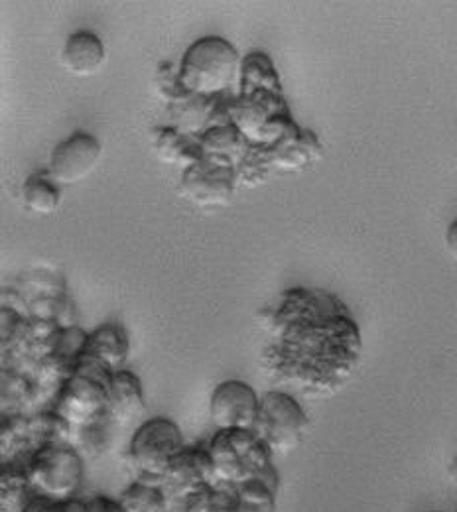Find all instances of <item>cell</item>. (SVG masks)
<instances>
[{
	"instance_id": "6da1fadb",
	"label": "cell",
	"mask_w": 457,
	"mask_h": 512,
	"mask_svg": "<svg viewBox=\"0 0 457 512\" xmlns=\"http://www.w3.org/2000/svg\"><path fill=\"white\" fill-rule=\"evenodd\" d=\"M266 365L304 396L327 398L349 383L363 341L347 306L324 290H288L272 314Z\"/></svg>"
},
{
	"instance_id": "7a4b0ae2",
	"label": "cell",
	"mask_w": 457,
	"mask_h": 512,
	"mask_svg": "<svg viewBox=\"0 0 457 512\" xmlns=\"http://www.w3.org/2000/svg\"><path fill=\"white\" fill-rule=\"evenodd\" d=\"M113 375L115 373H109L95 361L79 359L73 375L56 394L54 412L62 416L71 428H83L109 420V383Z\"/></svg>"
},
{
	"instance_id": "3957f363",
	"label": "cell",
	"mask_w": 457,
	"mask_h": 512,
	"mask_svg": "<svg viewBox=\"0 0 457 512\" xmlns=\"http://www.w3.org/2000/svg\"><path fill=\"white\" fill-rule=\"evenodd\" d=\"M22 463L36 497H44L52 503H64L75 499L81 489L85 475L83 455L71 444L36 449Z\"/></svg>"
},
{
	"instance_id": "277c9868",
	"label": "cell",
	"mask_w": 457,
	"mask_h": 512,
	"mask_svg": "<svg viewBox=\"0 0 457 512\" xmlns=\"http://www.w3.org/2000/svg\"><path fill=\"white\" fill-rule=\"evenodd\" d=\"M219 485L237 487L272 467V453L255 430H223L209 442Z\"/></svg>"
},
{
	"instance_id": "5b68a950",
	"label": "cell",
	"mask_w": 457,
	"mask_h": 512,
	"mask_svg": "<svg viewBox=\"0 0 457 512\" xmlns=\"http://www.w3.org/2000/svg\"><path fill=\"white\" fill-rule=\"evenodd\" d=\"M239 67V54L223 38H203L184 56L180 65L182 87L197 97L225 91Z\"/></svg>"
},
{
	"instance_id": "8992f818",
	"label": "cell",
	"mask_w": 457,
	"mask_h": 512,
	"mask_svg": "<svg viewBox=\"0 0 457 512\" xmlns=\"http://www.w3.org/2000/svg\"><path fill=\"white\" fill-rule=\"evenodd\" d=\"M308 428V414L292 394L282 390L262 394L255 432L272 455L296 451L302 446Z\"/></svg>"
},
{
	"instance_id": "52a82bcc",
	"label": "cell",
	"mask_w": 457,
	"mask_h": 512,
	"mask_svg": "<svg viewBox=\"0 0 457 512\" xmlns=\"http://www.w3.org/2000/svg\"><path fill=\"white\" fill-rule=\"evenodd\" d=\"M186 448L182 430L170 418H150L138 426L131 440L129 459L136 479L162 483L174 457Z\"/></svg>"
},
{
	"instance_id": "ba28073f",
	"label": "cell",
	"mask_w": 457,
	"mask_h": 512,
	"mask_svg": "<svg viewBox=\"0 0 457 512\" xmlns=\"http://www.w3.org/2000/svg\"><path fill=\"white\" fill-rule=\"evenodd\" d=\"M162 487L170 499V512L174 507L184 511V503L197 491L219 487L209 449L201 446L182 449L162 479Z\"/></svg>"
},
{
	"instance_id": "9c48e42d",
	"label": "cell",
	"mask_w": 457,
	"mask_h": 512,
	"mask_svg": "<svg viewBox=\"0 0 457 512\" xmlns=\"http://www.w3.org/2000/svg\"><path fill=\"white\" fill-rule=\"evenodd\" d=\"M261 398L243 381H225L215 386L209 400V416L217 432L255 430Z\"/></svg>"
},
{
	"instance_id": "30bf717a",
	"label": "cell",
	"mask_w": 457,
	"mask_h": 512,
	"mask_svg": "<svg viewBox=\"0 0 457 512\" xmlns=\"http://www.w3.org/2000/svg\"><path fill=\"white\" fill-rule=\"evenodd\" d=\"M99 158V140L87 132H75L54 148L48 174L58 184H77L95 170Z\"/></svg>"
},
{
	"instance_id": "8fae6325",
	"label": "cell",
	"mask_w": 457,
	"mask_h": 512,
	"mask_svg": "<svg viewBox=\"0 0 457 512\" xmlns=\"http://www.w3.org/2000/svg\"><path fill=\"white\" fill-rule=\"evenodd\" d=\"M184 193L197 205H225L233 193V172L227 164L199 160L184 172Z\"/></svg>"
},
{
	"instance_id": "7c38bea8",
	"label": "cell",
	"mask_w": 457,
	"mask_h": 512,
	"mask_svg": "<svg viewBox=\"0 0 457 512\" xmlns=\"http://www.w3.org/2000/svg\"><path fill=\"white\" fill-rule=\"evenodd\" d=\"M127 357H129L127 331L117 323H109L95 329L91 335H87V341L79 359L95 361L101 367H105L109 373H119L123 371Z\"/></svg>"
},
{
	"instance_id": "4fadbf2b",
	"label": "cell",
	"mask_w": 457,
	"mask_h": 512,
	"mask_svg": "<svg viewBox=\"0 0 457 512\" xmlns=\"http://www.w3.org/2000/svg\"><path fill=\"white\" fill-rule=\"evenodd\" d=\"M144 412V392L136 375L129 371H119L109 383V406L107 418L117 424H129Z\"/></svg>"
},
{
	"instance_id": "5bb4252c",
	"label": "cell",
	"mask_w": 457,
	"mask_h": 512,
	"mask_svg": "<svg viewBox=\"0 0 457 512\" xmlns=\"http://www.w3.org/2000/svg\"><path fill=\"white\" fill-rule=\"evenodd\" d=\"M105 64V46L93 32L81 30L67 38L62 65L75 77H91Z\"/></svg>"
},
{
	"instance_id": "9a60e30c",
	"label": "cell",
	"mask_w": 457,
	"mask_h": 512,
	"mask_svg": "<svg viewBox=\"0 0 457 512\" xmlns=\"http://www.w3.org/2000/svg\"><path fill=\"white\" fill-rule=\"evenodd\" d=\"M278 485L280 477L272 465L259 477L233 487L237 512H276Z\"/></svg>"
},
{
	"instance_id": "2e32d148",
	"label": "cell",
	"mask_w": 457,
	"mask_h": 512,
	"mask_svg": "<svg viewBox=\"0 0 457 512\" xmlns=\"http://www.w3.org/2000/svg\"><path fill=\"white\" fill-rule=\"evenodd\" d=\"M22 461H2L0 467V512H26L34 499Z\"/></svg>"
},
{
	"instance_id": "e0dca14e",
	"label": "cell",
	"mask_w": 457,
	"mask_h": 512,
	"mask_svg": "<svg viewBox=\"0 0 457 512\" xmlns=\"http://www.w3.org/2000/svg\"><path fill=\"white\" fill-rule=\"evenodd\" d=\"M24 207L34 215H54L60 209L62 192L58 182L52 180L50 174H34L26 180L22 188Z\"/></svg>"
},
{
	"instance_id": "ac0fdd59",
	"label": "cell",
	"mask_w": 457,
	"mask_h": 512,
	"mask_svg": "<svg viewBox=\"0 0 457 512\" xmlns=\"http://www.w3.org/2000/svg\"><path fill=\"white\" fill-rule=\"evenodd\" d=\"M127 512H170V499L162 483L136 479L119 497Z\"/></svg>"
},
{
	"instance_id": "d6986e66",
	"label": "cell",
	"mask_w": 457,
	"mask_h": 512,
	"mask_svg": "<svg viewBox=\"0 0 457 512\" xmlns=\"http://www.w3.org/2000/svg\"><path fill=\"white\" fill-rule=\"evenodd\" d=\"M160 132L162 134L156 138L154 146H156L158 156L164 162H182V164H188V168L199 162L201 142L192 144L190 138L184 132H178V130H164L162 128Z\"/></svg>"
},
{
	"instance_id": "ffe728a7",
	"label": "cell",
	"mask_w": 457,
	"mask_h": 512,
	"mask_svg": "<svg viewBox=\"0 0 457 512\" xmlns=\"http://www.w3.org/2000/svg\"><path fill=\"white\" fill-rule=\"evenodd\" d=\"M243 138L241 130L233 127L213 128L203 140H201V150L207 154H217V156H227L233 152H243Z\"/></svg>"
},
{
	"instance_id": "44dd1931",
	"label": "cell",
	"mask_w": 457,
	"mask_h": 512,
	"mask_svg": "<svg viewBox=\"0 0 457 512\" xmlns=\"http://www.w3.org/2000/svg\"><path fill=\"white\" fill-rule=\"evenodd\" d=\"M213 493L215 487H207L194 493L192 497H188V501L184 503V511L182 512H209L213 505Z\"/></svg>"
},
{
	"instance_id": "7402d4cb",
	"label": "cell",
	"mask_w": 457,
	"mask_h": 512,
	"mask_svg": "<svg viewBox=\"0 0 457 512\" xmlns=\"http://www.w3.org/2000/svg\"><path fill=\"white\" fill-rule=\"evenodd\" d=\"M209 512H237V501H235V491L233 487L223 489L221 485L215 487L213 493V505Z\"/></svg>"
},
{
	"instance_id": "603a6c76",
	"label": "cell",
	"mask_w": 457,
	"mask_h": 512,
	"mask_svg": "<svg viewBox=\"0 0 457 512\" xmlns=\"http://www.w3.org/2000/svg\"><path fill=\"white\" fill-rule=\"evenodd\" d=\"M87 511L89 512H127L123 509L119 499H111L107 495H97L87 501Z\"/></svg>"
},
{
	"instance_id": "cb8c5ba5",
	"label": "cell",
	"mask_w": 457,
	"mask_h": 512,
	"mask_svg": "<svg viewBox=\"0 0 457 512\" xmlns=\"http://www.w3.org/2000/svg\"><path fill=\"white\" fill-rule=\"evenodd\" d=\"M50 512H89L87 511V503L79 501V499H71L64 503H54Z\"/></svg>"
},
{
	"instance_id": "d4e9b609",
	"label": "cell",
	"mask_w": 457,
	"mask_h": 512,
	"mask_svg": "<svg viewBox=\"0 0 457 512\" xmlns=\"http://www.w3.org/2000/svg\"><path fill=\"white\" fill-rule=\"evenodd\" d=\"M446 247H448L450 255L457 260V219L454 223H450V227L446 231Z\"/></svg>"
},
{
	"instance_id": "484cf974",
	"label": "cell",
	"mask_w": 457,
	"mask_h": 512,
	"mask_svg": "<svg viewBox=\"0 0 457 512\" xmlns=\"http://www.w3.org/2000/svg\"><path fill=\"white\" fill-rule=\"evenodd\" d=\"M452 481H454V485L457 487V461L454 463V467H452Z\"/></svg>"
},
{
	"instance_id": "4316f807",
	"label": "cell",
	"mask_w": 457,
	"mask_h": 512,
	"mask_svg": "<svg viewBox=\"0 0 457 512\" xmlns=\"http://www.w3.org/2000/svg\"><path fill=\"white\" fill-rule=\"evenodd\" d=\"M457 512V511H456Z\"/></svg>"
}]
</instances>
